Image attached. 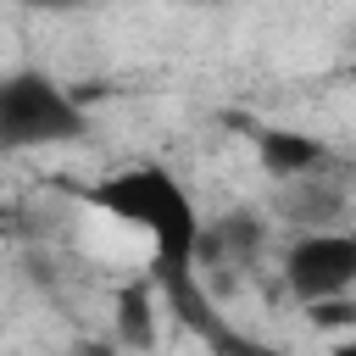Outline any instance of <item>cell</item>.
Here are the masks:
<instances>
[{
    "label": "cell",
    "mask_w": 356,
    "mask_h": 356,
    "mask_svg": "<svg viewBox=\"0 0 356 356\" xmlns=\"http://www.w3.org/2000/svg\"><path fill=\"white\" fill-rule=\"evenodd\" d=\"M83 200H89L95 211H106V217L150 234V250H156L150 278H156V284H161V278H184V273H200V267H195V245H200V222H206V217L195 211L189 189H184L167 167H156V161L117 167V172H106L100 184H89Z\"/></svg>",
    "instance_id": "obj_1"
},
{
    "label": "cell",
    "mask_w": 356,
    "mask_h": 356,
    "mask_svg": "<svg viewBox=\"0 0 356 356\" xmlns=\"http://www.w3.org/2000/svg\"><path fill=\"white\" fill-rule=\"evenodd\" d=\"M89 134V111L67 83H56L39 67H22L0 83V145L17 150H44V145H72Z\"/></svg>",
    "instance_id": "obj_2"
},
{
    "label": "cell",
    "mask_w": 356,
    "mask_h": 356,
    "mask_svg": "<svg viewBox=\"0 0 356 356\" xmlns=\"http://www.w3.org/2000/svg\"><path fill=\"white\" fill-rule=\"evenodd\" d=\"M284 289L300 306L356 289V234L350 228H300L284 250Z\"/></svg>",
    "instance_id": "obj_3"
},
{
    "label": "cell",
    "mask_w": 356,
    "mask_h": 356,
    "mask_svg": "<svg viewBox=\"0 0 356 356\" xmlns=\"http://www.w3.org/2000/svg\"><path fill=\"white\" fill-rule=\"evenodd\" d=\"M261 250H267V217L250 211V206H234V211L200 222L195 267H200L217 289H234L239 278H250V273L261 267Z\"/></svg>",
    "instance_id": "obj_4"
},
{
    "label": "cell",
    "mask_w": 356,
    "mask_h": 356,
    "mask_svg": "<svg viewBox=\"0 0 356 356\" xmlns=\"http://www.w3.org/2000/svg\"><path fill=\"white\" fill-rule=\"evenodd\" d=\"M345 211V184L323 172H306V178H284V195H278V217L295 222V228H334Z\"/></svg>",
    "instance_id": "obj_5"
},
{
    "label": "cell",
    "mask_w": 356,
    "mask_h": 356,
    "mask_svg": "<svg viewBox=\"0 0 356 356\" xmlns=\"http://www.w3.org/2000/svg\"><path fill=\"white\" fill-rule=\"evenodd\" d=\"M256 156H261V167H267V178H306V172H323L334 156H328V145L323 139H312V134H295V128H261L256 134Z\"/></svg>",
    "instance_id": "obj_6"
},
{
    "label": "cell",
    "mask_w": 356,
    "mask_h": 356,
    "mask_svg": "<svg viewBox=\"0 0 356 356\" xmlns=\"http://www.w3.org/2000/svg\"><path fill=\"white\" fill-rule=\"evenodd\" d=\"M117 339L122 345H156V306H150V289L145 284H128L117 295Z\"/></svg>",
    "instance_id": "obj_7"
},
{
    "label": "cell",
    "mask_w": 356,
    "mask_h": 356,
    "mask_svg": "<svg viewBox=\"0 0 356 356\" xmlns=\"http://www.w3.org/2000/svg\"><path fill=\"white\" fill-rule=\"evenodd\" d=\"M22 6H33V11H78L83 0H22Z\"/></svg>",
    "instance_id": "obj_8"
},
{
    "label": "cell",
    "mask_w": 356,
    "mask_h": 356,
    "mask_svg": "<svg viewBox=\"0 0 356 356\" xmlns=\"http://www.w3.org/2000/svg\"><path fill=\"white\" fill-rule=\"evenodd\" d=\"M184 6H222V0H184Z\"/></svg>",
    "instance_id": "obj_9"
}]
</instances>
